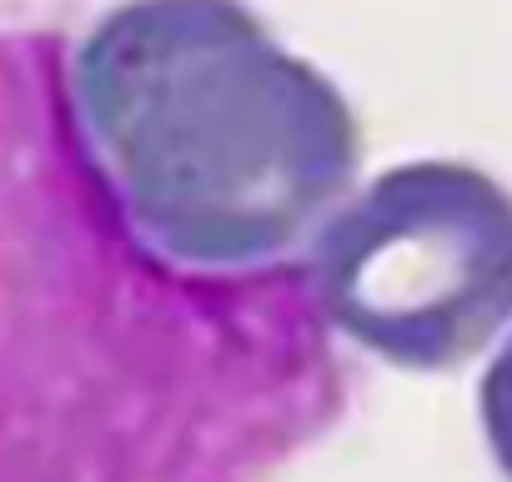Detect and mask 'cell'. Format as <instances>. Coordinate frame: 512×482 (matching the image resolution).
Here are the masks:
<instances>
[{
    "label": "cell",
    "instance_id": "obj_2",
    "mask_svg": "<svg viewBox=\"0 0 512 482\" xmlns=\"http://www.w3.org/2000/svg\"><path fill=\"white\" fill-rule=\"evenodd\" d=\"M307 247L327 322L392 367H457L512 322V191L467 161L382 171Z\"/></svg>",
    "mask_w": 512,
    "mask_h": 482
},
{
    "label": "cell",
    "instance_id": "obj_3",
    "mask_svg": "<svg viewBox=\"0 0 512 482\" xmlns=\"http://www.w3.org/2000/svg\"><path fill=\"white\" fill-rule=\"evenodd\" d=\"M477 402H482L487 447H492L497 467L512 477V337H507V342L497 347V357L487 362L482 387H477Z\"/></svg>",
    "mask_w": 512,
    "mask_h": 482
},
{
    "label": "cell",
    "instance_id": "obj_1",
    "mask_svg": "<svg viewBox=\"0 0 512 482\" xmlns=\"http://www.w3.org/2000/svg\"><path fill=\"white\" fill-rule=\"evenodd\" d=\"M76 116L136 231L186 267H262L347 201V96L241 0H126L71 61Z\"/></svg>",
    "mask_w": 512,
    "mask_h": 482
}]
</instances>
